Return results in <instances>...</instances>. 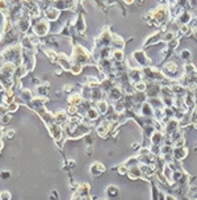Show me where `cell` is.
<instances>
[{
	"instance_id": "obj_1",
	"label": "cell",
	"mask_w": 197,
	"mask_h": 200,
	"mask_svg": "<svg viewBox=\"0 0 197 200\" xmlns=\"http://www.w3.org/2000/svg\"><path fill=\"white\" fill-rule=\"evenodd\" d=\"M134 58H136V61L137 63H139V64H149V58H147V55L145 54V51L139 50V51H134Z\"/></svg>"
},
{
	"instance_id": "obj_2",
	"label": "cell",
	"mask_w": 197,
	"mask_h": 200,
	"mask_svg": "<svg viewBox=\"0 0 197 200\" xmlns=\"http://www.w3.org/2000/svg\"><path fill=\"white\" fill-rule=\"evenodd\" d=\"M105 171V166L104 165H101L100 162H95V163H92V166H91V173L92 174H95V175H101L102 173Z\"/></svg>"
},
{
	"instance_id": "obj_3",
	"label": "cell",
	"mask_w": 197,
	"mask_h": 200,
	"mask_svg": "<svg viewBox=\"0 0 197 200\" xmlns=\"http://www.w3.org/2000/svg\"><path fill=\"white\" fill-rule=\"evenodd\" d=\"M187 153H188V150L185 149V148H183V146H179V148H175V149H173V154H175V158H176V159H183V158H185V157H187Z\"/></svg>"
},
{
	"instance_id": "obj_4",
	"label": "cell",
	"mask_w": 197,
	"mask_h": 200,
	"mask_svg": "<svg viewBox=\"0 0 197 200\" xmlns=\"http://www.w3.org/2000/svg\"><path fill=\"white\" fill-rule=\"evenodd\" d=\"M34 32H36L38 36H44V34H46V32H48V25H46V23H45V21L38 23V24L36 25V28H34Z\"/></svg>"
},
{
	"instance_id": "obj_5",
	"label": "cell",
	"mask_w": 197,
	"mask_h": 200,
	"mask_svg": "<svg viewBox=\"0 0 197 200\" xmlns=\"http://www.w3.org/2000/svg\"><path fill=\"white\" fill-rule=\"evenodd\" d=\"M109 125H110V122L109 121H101V124L97 126V132L101 134V136H104V134H106L109 130Z\"/></svg>"
},
{
	"instance_id": "obj_6",
	"label": "cell",
	"mask_w": 197,
	"mask_h": 200,
	"mask_svg": "<svg viewBox=\"0 0 197 200\" xmlns=\"http://www.w3.org/2000/svg\"><path fill=\"white\" fill-rule=\"evenodd\" d=\"M88 191H89V184H80L79 186V190H78V195L80 197H84V196H88Z\"/></svg>"
},
{
	"instance_id": "obj_7",
	"label": "cell",
	"mask_w": 197,
	"mask_h": 200,
	"mask_svg": "<svg viewBox=\"0 0 197 200\" xmlns=\"http://www.w3.org/2000/svg\"><path fill=\"white\" fill-rule=\"evenodd\" d=\"M109 98L112 99V100H116V102H118V99L121 98V91H120L118 88H113L109 91Z\"/></svg>"
},
{
	"instance_id": "obj_8",
	"label": "cell",
	"mask_w": 197,
	"mask_h": 200,
	"mask_svg": "<svg viewBox=\"0 0 197 200\" xmlns=\"http://www.w3.org/2000/svg\"><path fill=\"white\" fill-rule=\"evenodd\" d=\"M162 140H163V136H162V133L160 132H154L153 136H151V142L154 145H158V144L162 142Z\"/></svg>"
},
{
	"instance_id": "obj_9",
	"label": "cell",
	"mask_w": 197,
	"mask_h": 200,
	"mask_svg": "<svg viewBox=\"0 0 197 200\" xmlns=\"http://www.w3.org/2000/svg\"><path fill=\"white\" fill-rule=\"evenodd\" d=\"M58 15H59V11L55 9V8H49V9L46 11V16H48V19H50V20H55L58 17Z\"/></svg>"
},
{
	"instance_id": "obj_10",
	"label": "cell",
	"mask_w": 197,
	"mask_h": 200,
	"mask_svg": "<svg viewBox=\"0 0 197 200\" xmlns=\"http://www.w3.org/2000/svg\"><path fill=\"white\" fill-rule=\"evenodd\" d=\"M176 68H177V66L173 63V62H168V63L164 66V71L170 72V74H175V72H176Z\"/></svg>"
},
{
	"instance_id": "obj_11",
	"label": "cell",
	"mask_w": 197,
	"mask_h": 200,
	"mask_svg": "<svg viewBox=\"0 0 197 200\" xmlns=\"http://www.w3.org/2000/svg\"><path fill=\"white\" fill-rule=\"evenodd\" d=\"M189 21H190V15L187 13V12H184V13L181 15L180 17H179V23H180V24H183V25H187Z\"/></svg>"
},
{
	"instance_id": "obj_12",
	"label": "cell",
	"mask_w": 197,
	"mask_h": 200,
	"mask_svg": "<svg viewBox=\"0 0 197 200\" xmlns=\"http://www.w3.org/2000/svg\"><path fill=\"white\" fill-rule=\"evenodd\" d=\"M108 109V104L105 102H98L97 103V112L98 113H106Z\"/></svg>"
},
{
	"instance_id": "obj_13",
	"label": "cell",
	"mask_w": 197,
	"mask_h": 200,
	"mask_svg": "<svg viewBox=\"0 0 197 200\" xmlns=\"http://www.w3.org/2000/svg\"><path fill=\"white\" fill-rule=\"evenodd\" d=\"M130 78H133L137 82H139L141 78H142V72L138 71V70H132V71H130Z\"/></svg>"
},
{
	"instance_id": "obj_14",
	"label": "cell",
	"mask_w": 197,
	"mask_h": 200,
	"mask_svg": "<svg viewBox=\"0 0 197 200\" xmlns=\"http://www.w3.org/2000/svg\"><path fill=\"white\" fill-rule=\"evenodd\" d=\"M68 102L71 103V104L79 105L80 103H82V96H80V95H74V96H71V98L68 99Z\"/></svg>"
},
{
	"instance_id": "obj_15",
	"label": "cell",
	"mask_w": 197,
	"mask_h": 200,
	"mask_svg": "<svg viewBox=\"0 0 197 200\" xmlns=\"http://www.w3.org/2000/svg\"><path fill=\"white\" fill-rule=\"evenodd\" d=\"M106 193H108V196H116L117 193H118V188L116 186H110V187H108V190H106Z\"/></svg>"
},
{
	"instance_id": "obj_16",
	"label": "cell",
	"mask_w": 197,
	"mask_h": 200,
	"mask_svg": "<svg viewBox=\"0 0 197 200\" xmlns=\"http://www.w3.org/2000/svg\"><path fill=\"white\" fill-rule=\"evenodd\" d=\"M113 58H114L116 61H118V62L122 61V58H124V53H122V50H116L114 53H113Z\"/></svg>"
},
{
	"instance_id": "obj_17",
	"label": "cell",
	"mask_w": 197,
	"mask_h": 200,
	"mask_svg": "<svg viewBox=\"0 0 197 200\" xmlns=\"http://www.w3.org/2000/svg\"><path fill=\"white\" fill-rule=\"evenodd\" d=\"M97 116H98L97 111H95V109H88V112H87V117H88L89 120H95Z\"/></svg>"
},
{
	"instance_id": "obj_18",
	"label": "cell",
	"mask_w": 197,
	"mask_h": 200,
	"mask_svg": "<svg viewBox=\"0 0 197 200\" xmlns=\"http://www.w3.org/2000/svg\"><path fill=\"white\" fill-rule=\"evenodd\" d=\"M142 111H143V115H151L153 113V108H151V104H143V108H142Z\"/></svg>"
},
{
	"instance_id": "obj_19",
	"label": "cell",
	"mask_w": 197,
	"mask_h": 200,
	"mask_svg": "<svg viewBox=\"0 0 197 200\" xmlns=\"http://www.w3.org/2000/svg\"><path fill=\"white\" fill-rule=\"evenodd\" d=\"M136 88L138 92H143L145 90H146V84L143 83V82H137L136 83Z\"/></svg>"
},
{
	"instance_id": "obj_20",
	"label": "cell",
	"mask_w": 197,
	"mask_h": 200,
	"mask_svg": "<svg viewBox=\"0 0 197 200\" xmlns=\"http://www.w3.org/2000/svg\"><path fill=\"white\" fill-rule=\"evenodd\" d=\"M0 200H11V193L4 191V192L0 193Z\"/></svg>"
},
{
	"instance_id": "obj_21",
	"label": "cell",
	"mask_w": 197,
	"mask_h": 200,
	"mask_svg": "<svg viewBox=\"0 0 197 200\" xmlns=\"http://www.w3.org/2000/svg\"><path fill=\"white\" fill-rule=\"evenodd\" d=\"M180 57L183 58V59H189L190 58V51L189 50H183L180 53Z\"/></svg>"
},
{
	"instance_id": "obj_22",
	"label": "cell",
	"mask_w": 197,
	"mask_h": 200,
	"mask_svg": "<svg viewBox=\"0 0 197 200\" xmlns=\"http://www.w3.org/2000/svg\"><path fill=\"white\" fill-rule=\"evenodd\" d=\"M9 175H11L9 171H3V173H0V178H3V179H7Z\"/></svg>"
},
{
	"instance_id": "obj_23",
	"label": "cell",
	"mask_w": 197,
	"mask_h": 200,
	"mask_svg": "<svg viewBox=\"0 0 197 200\" xmlns=\"http://www.w3.org/2000/svg\"><path fill=\"white\" fill-rule=\"evenodd\" d=\"M76 112H78L76 107H70V108H68V113H70V115H76Z\"/></svg>"
},
{
	"instance_id": "obj_24",
	"label": "cell",
	"mask_w": 197,
	"mask_h": 200,
	"mask_svg": "<svg viewBox=\"0 0 197 200\" xmlns=\"http://www.w3.org/2000/svg\"><path fill=\"white\" fill-rule=\"evenodd\" d=\"M5 113H7V108H4V107H0V116L3 117V116H5Z\"/></svg>"
},
{
	"instance_id": "obj_25",
	"label": "cell",
	"mask_w": 197,
	"mask_h": 200,
	"mask_svg": "<svg viewBox=\"0 0 197 200\" xmlns=\"http://www.w3.org/2000/svg\"><path fill=\"white\" fill-rule=\"evenodd\" d=\"M15 136V130H8L7 132V137L8 138H11V137H13Z\"/></svg>"
},
{
	"instance_id": "obj_26",
	"label": "cell",
	"mask_w": 197,
	"mask_h": 200,
	"mask_svg": "<svg viewBox=\"0 0 197 200\" xmlns=\"http://www.w3.org/2000/svg\"><path fill=\"white\" fill-rule=\"evenodd\" d=\"M8 121H9V116H3V122L4 124H7Z\"/></svg>"
},
{
	"instance_id": "obj_27",
	"label": "cell",
	"mask_w": 197,
	"mask_h": 200,
	"mask_svg": "<svg viewBox=\"0 0 197 200\" xmlns=\"http://www.w3.org/2000/svg\"><path fill=\"white\" fill-rule=\"evenodd\" d=\"M80 200H91V197H88V196H84V197H82Z\"/></svg>"
},
{
	"instance_id": "obj_28",
	"label": "cell",
	"mask_w": 197,
	"mask_h": 200,
	"mask_svg": "<svg viewBox=\"0 0 197 200\" xmlns=\"http://www.w3.org/2000/svg\"><path fill=\"white\" fill-rule=\"evenodd\" d=\"M167 200H175V199H173V197H171V196H168V197H167Z\"/></svg>"
},
{
	"instance_id": "obj_29",
	"label": "cell",
	"mask_w": 197,
	"mask_h": 200,
	"mask_svg": "<svg viewBox=\"0 0 197 200\" xmlns=\"http://www.w3.org/2000/svg\"><path fill=\"white\" fill-rule=\"evenodd\" d=\"M196 32H197V27H196Z\"/></svg>"
},
{
	"instance_id": "obj_30",
	"label": "cell",
	"mask_w": 197,
	"mask_h": 200,
	"mask_svg": "<svg viewBox=\"0 0 197 200\" xmlns=\"http://www.w3.org/2000/svg\"><path fill=\"white\" fill-rule=\"evenodd\" d=\"M102 200H104V199H102Z\"/></svg>"
}]
</instances>
